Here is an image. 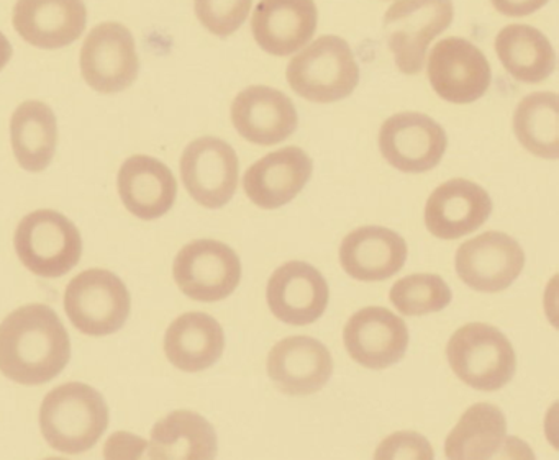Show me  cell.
Listing matches in <instances>:
<instances>
[{
	"instance_id": "cell-1",
	"label": "cell",
	"mask_w": 559,
	"mask_h": 460,
	"mask_svg": "<svg viewBox=\"0 0 559 460\" xmlns=\"http://www.w3.org/2000/svg\"><path fill=\"white\" fill-rule=\"evenodd\" d=\"M70 359V336L50 306H22L0 325V372L17 384H47Z\"/></svg>"
},
{
	"instance_id": "cell-2",
	"label": "cell",
	"mask_w": 559,
	"mask_h": 460,
	"mask_svg": "<svg viewBox=\"0 0 559 460\" xmlns=\"http://www.w3.org/2000/svg\"><path fill=\"white\" fill-rule=\"evenodd\" d=\"M109 426L103 395L91 385L64 384L45 397L40 427L45 439L63 453H81L96 446Z\"/></svg>"
},
{
	"instance_id": "cell-3",
	"label": "cell",
	"mask_w": 559,
	"mask_h": 460,
	"mask_svg": "<svg viewBox=\"0 0 559 460\" xmlns=\"http://www.w3.org/2000/svg\"><path fill=\"white\" fill-rule=\"evenodd\" d=\"M287 83L302 99L332 104L352 96L359 83V66L343 38L325 35L293 58Z\"/></svg>"
},
{
	"instance_id": "cell-4",
	"label": "cell",
	"mask_w": 559,
	"mask_h": 460,
	"mask_svg": "<svg viewBox=\"0 0 559 460\" xmlns=\"http://www.w3.org/2000/svg\"><path fill=\"white\" fill-rule=\"evenodd\" d=\"M448 362L460 380L476 390L506 387L516 371V355L509 339L486 323L457 329L447 348Z\"/></svg>"
},
{
	"instance_id": "cell-5",
	"label": "cell",
	"mask_w": 559,
	"mask_h": 460,
	"mask_svg": "<svg viewBox=\"0 0 559 460\" xmlns=\"http://www.w3.org/2000/svg\"><path fill=\"white\" fill-rule=\"evenodd\" d=\"M14 244L24 266L45 279L64 276L83 256L76 225L55 210H37L22 218Z\"/></svg>"
},
{
	"instance_id": "cell-6",
	"label": "cell",
	"mask_w": 559,
	"mask_h": 460,
	"mask_svg": "<svg viewBox=\"0 0 559 460\" xmlns=\"http://www.w3.org/2000/svg\"><path fill=\"white\" fill-rule=\"evenodd\" d=\"M453 17V0H399L385 12V40L402 74L424 70L428 47Z\"/></svg>"
},
{
	"instance_id": "cell-7",
	"label": "cell",
	"mask_w": 559,
	"mask_h": 460,
	"mask_svg": "<svg viewBox=\"0 0 559 460\" xmlns=\"http://www.w3.org/2000/svg\"><path fill=\"white\" fill-rule=\"evenodd\" d=\"M64 310L71 323L84 335H114L129 319V289L110 270H84L68 286Z\"/></svg>"
},
{
	"instance_id": "cell-8",
	"label": "cell",
	"mask_w": 559,
	"mask_h": 460,
	"mask_svg": "<svg viewBox=\"0 0 559 460\" xmlns=\"http://www.w3.org/2000/svg\"><path fill=\"white\" fill-rule=\"evenodd\" d=\"M173 276L189 299L221 302L230 296L240 283V257L221 241H192L176 256Z\"/></svg>"
},
{
	"instance_id": "cell-9",
	"label": "cell",
	"mask_w": 559,
	"mask_h": 460,
	"mask_svg": "<svg viewBox=\"0 0 559 460\" xmlns=\"http://www.w3.org/2000/svg\"><path fill=\"white\" fill-rule=\"evenodd\" d=\"M81 73L96 93L117 94L139 77L135 38L126 25L104 22L87 35L81 48Z\"/></svg>"
},
{
	"instance_id": "cell-10",
	"label": "cell",
	"mask_w": 559,
	"mask_h": 460,
	"mask_svg": "<svg viewBox=\"0 0 559 460\" xmlns=\"http://www.w3.org/2000/svg\"><path fill=\"white\" fill-rule=\"evenodd\" d=\"M237 153L224 140L202 136L194 140L182 153L181 178L186 191L202 207H225L237 192Z\"/></svg>"
},
{
	"instance_id": "cell-11",
	"label": "cell",
	"mask_w": 559,
	"mask_h": 460,
	"mask_svg": "<svg viewBox=\"0 0 559 460\" xmlns=\"http://www.w3.org/2000/svg\"><path fill=\"white\" fill-rule=\"evenodd\" d=\"M428 80L447 102H476L489 89L492 73L479 48L460 37L438 41L428 58Z\"/></svg>"
},
{
	"instance_id": "cell-12",
	"label": "cell",
	"mask_w": 559,
	"mask_h": 460,
	"mask_svg": "<svg viewBox=\"0 0 559 460\" xmlns=\"http://www.w3.org/2000/svg\"><path fill=\"white\" fill-rule=\"evenodd\" d=\"M448 138L440 123L425 113L404 112L382 123L379 148L392 168L421 174L440 165Z\"/></svg>"
},
{
	"instance_id": "cell-13",
	"label": "cell",
	"mask_w": 559,
	"mask_h": 460,
	"mask_svg": "<svg viewBox=\"0 0 559 460\" xmlns=\"http://www.w3.org/2000/svg\"><path fill=\"white\" fill-rule=\"evenodd\" d=\"M456 273L477 292H502L509 289L525 266V253L509 234L487 231L457 247Z\"/></svg>"
},
{
	"instance_id": "cell-14",
	"label": "cell",
	"mask_w": 559,
	"mask_h": 460,
	"mask_svg": "<svg viewBox=\"0 0 559 460\" xmlns=\"http://www.w3.org/2000/svg\"><path fill=\"white\" fill-rule=\"evenodd\" d=\"M346 351L362 367L381 368L397 364L408 348L404 319L382 306H366L356 312L343 331Z\"/></svg>"
},
{
	"instance_id": "cell-15",
	"label": "cell",
	"mask_w": 559,
	"mask_h": 460,
	"mask_svg": "<svg viewBox=\"0 0 559 460\" xmlns=\"http://www.w3.org/2000/svg\"><path fill=\"white\" fill-rule=\"evenodd\" d=\"M267 305L280 322L293 326L316 323L329 306L325 277L302 261H290L274 270L267 282Z\"/></svg>"
},
{
	"instance_id": "cell-16",
	"label": "cell",
	"mask_w": 559,
	"mask_h": 460,
	"mask_svg": "<svg viewBox=\"0 0 559 460\" xmlns=\"http://www.w3.org/2000/svg\"><path fill=\"white\" fill-rule=\"evenodd\" d=\"M267 375L283 394L306 397L329 384L333 359L326 346L310 336H290L271 349Z\"/></svg>"
},
{
	"instance_id": "cell-17",
	"label": "cell",
	"mask_w": 559,
	"mask_h": 460,
	"mask_svg": "<svg viewBox=\"0 0 559 460\" xmlns=\"http://www.w3.org/2000/svg\"><path fill=\"white\" fill-rule=\"evenodd\" d=\"M492 214V201L480 185L451 179L435 189L425 205V225L440 240H457L479 230Z\"/></svg>"
},
{
	"instance_id": "cell-18",
	"label": "cell",
	"mask_w": 559,
	"mask_h": 460,
	"mask_svg": "<svg viewBox=\"0 0 559 460\" xmlns=\"http://www.w3.org/2000/svg\"><path fill=\"white\" fill-rule=\"evenodd\" d=\"M231 122L253 145H280L297 130L299 117L293 100L267 86L241 90L231 104Z\"/></svg>"
},
{
	"instance_id": "cell-19",
	"label": "cell",
	"mask_w": 559,
	"mask_h": 460,
	"mask_svg": "<svg viewBox=\"0 0 559 460\" xmlns=\"http://www.w3.org/2000/svg\"><path fill=\"white\" fill-rule=\"evenodd\" d=\"M12 24L32 47L60 50L86 31L87 9L83 0H19Z\"/></svg>"
},
{
	"instance_id": "cell-20",
	"label": "cell",
	"mask_w": 559,
	"mask_h": 460,
	"mask_svg": "<svg viewBox=\"0 0 559 460\" xmlns=\"http://www.w3.org/2000/svg\"><path fill=\"white\" fill-rule=\"evenodd\" d=\"M317 22L313 0H261L251 19V32L261 50L289 57L312 40Z\"/></svg>"
},
{
	"instance_id": "cell-21",
	"label": "cell",
	"mask_w": 559,
	"mask_h": 460,
	"mask_svg": "<svg viewBox=\"0 0 559 460\" xmlns=\"http://www.w3.org/2000/svg\"><path fill=\"white\" fill-rule=\"evenodd\" d=\"M312 159L297 146L264 156L245 172L243 189L264 210L284 207L302 192L312 175Z\"/></svg>"
},
{
	"instance_id": "cell-22",
	"label": "cell",
	"mask_w": 559,
	"mask_h": 460,
	"mask_svg": "<svg viewBox=\"0 0 559 460\" xmlns=\"http://www.w3.org/2000/svg\"><path fill=\"white\" fill-rule=\"evenodd\" d=\"M407 261V243L384 227H362L349 233L340 247V263L349 277L362 282L391 279Z\"/></svg>"
},
{
	"instance_id": "cell-23",
	"label": "cell",
	"mask_w": 559,
	"mask_h": 460,
	"mask_svg": "<svg viewBox=\"0 0 559 460\" xmlns=\"http://www.w3.org/2000/svg\"><path fill=\"white\" fill-rule=\"evenodd\" d=\"M120 198L140 220H156L171 210L178 197V182L168 166L150 156L127 159L117 178Z\"/></svg>"
},
{
	"instance_id": "cell-24",
	"label": "cell",
	"mask_w": 559,
	"mask_h": 460,
	"mask_svg": "<svg viewBox=\"0 0 559 460\" xmlns=\"http://www.w3.org/2000/svg\"><path fill=\"white\" fill-rule=\"evenodd\" d=\"M224 348V329L205 313L179 316L165 336L166 358L179 371L201 372L212 367L222 358Z\"/></svg>"
},
{
	"instance_id": "cell-25",
	"label": "cell",
	"mask_w": 559,
	"mask_h": 460,
	"mask_svg": "<svg viewBox=\"0 0 559 460\" xmlns=\"http://www.w3.org/2000/svg\"><path fill=\"white\" fill-rule=\"evenodd\" d=\"M150 459H214L217 434L194 411H173L155 424L150 440Z\"/></svg>"
},
{
	"instance_id": "cell-26",
	"label": "cell",
	"mask_w": 559,
	"mask_h": 460,
	"mask_svg": "<svg viewBox=\"0 0 559 460\" xmlns=\"http://www.w3.org/2000/svg\"><path fill=\"white\" fill-rule=\"evenodd\" d=\"M11 140L15 158L25 171H45L57 152L58 123L53 110L40 100L21 104L12 116Z\"/></svg>"
},
{
	"instance_id": "cell-27",
	"label": "cell",
	"mask_w": 559,
	"mask_h": 460,
	"mask_svg": "<svg viewBox=\"0 0 559 460\" xmlns=\"http://www.w3.org/2000/svg\"><path fill=\"white\" fill-rule=\"evenodd\" d=\"M496 51L507 73L520 83L538 84L556 68L548 38L530 25H507L496 38Z\"/></svg>"
},
{
	"instance_id": "cell-28",
	"label": "cell",
	"mask_w": 559,
	"mask_h": 460,
	"mask_svg": "<svg viewBox=\"0 0 559 460\" xmlns=\"http://www.w3.org/2000/svg\"><path fill=\"white\" fill-rule=\"evenodd\" d=\"M507 421L490 403H476L464 411L444 443L448 459H490L507 452Z\"/></svg>"
},
{
	"instance_id": "cell-29",
	"label": "cell",
	"mask_w": 559,
	"mask_h": 460,
	"mask_svg": "<svg viewBox=\"0 0 559 460\" xmlns=\"http://www.w3.org/2000/svg\"><path fill=\"white\" fill-rule=\"evenodd\" d=\"M513 132L526 152L543 159H558V96L552 93L526 96L513 113Z\"/></svg>"
},
{
	"instance_id": "cell-30",
	"label": "cell",
	"mask_w": 559,
	"mask_h": 460,
	"mask_svg": "<svg viewBox=\"0 0 559 460\" xmlns=\"http://www.w3.org/2000/svg\"><path fill=\"white\" fill-rule=\"evenodd\" d=\"M389 299L402 315L424 316L447 308L451 290L437 274H412L392 286Z\"/></svg>"
},
{
	"instance_id": "cell-31",
	"label": "cell",
	"mask_w": 559,
	"mask_h": 460,
	"mask_svg": "<svg viewBox=\"0 0 559 460\" xmlns=\"http://www.w3.org/2000/svg\"><path fill=\"white\" fill-rule=\"evenodd\" d=\"M253 0H194L199 22L215 37L234 35L247 21Z\"/></svg>"
},
{
	"instance_id": "cell-32",
	"label": "cell",
	"mask_w": 559,
	"mask_h": 460,
	"mask_svg": "<svg viewBox=\"0 0 559 460\" xmlns=\"http://www.w3.org/2000/svg\"><path fill=\"white\" fill-rule=\"evenodd\" d=\"M376 459H433L430 443L417 433H395L382 440Z\"/></svg>"
},
{
	"instance_id": "cell-33",
	"label": "cell",
	"mask_w": 559,
	"mask_h": 460,
	"mask_svg": "<svg viewBox=\"0 0 559 460\" xmlns=\"http://www.w3.org/2000/svg\"><path fill=\"white\" fill-rule=\"evenodd\" d=\"M493 9L507 17H526L545 8L549 0H490Z\"/></svg>"
},
{
	"instance_id": "cell-34",
	"label": "cell",
	"mask_w": 559,
	"mask_h": 460,
	"mask_svg": "<svg viewBox=\"0 0 559 460\" xmlns=\"http://www.w3.org/2000/svg\"><path fill=\"white\" fill-rule=\"evenodd\" d=\"M12 53H14V51H12L11 41L8 40V37H5L2 32H0V71L8 66L9 61H11Z\"/></svg>"
}]
</instances>
